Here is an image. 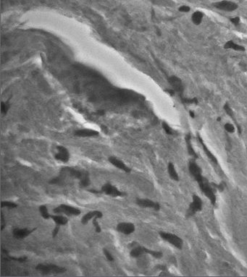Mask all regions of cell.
Here are the masks:
<instances>
[{
	"label": "cell",
	"instance_id": "1",
	"mask_svg": "<svg viewBox=\"0 0 247 277\" xmlns=\"http://www.w3.org/2000/svg\"><path fill=\"white\" fill-rule=\"evenodd\" d=\"M197 182L199 184V187L201 188V191L203 192V193L208 198V199L210 200L212 204L213 205V206H215V203H216V196H215V192H214V190L212 188V184H210L209 182L207 180V179H205L204 177H203L201 180L198 181Z\"/></svg>",
	"mask_w": 247,
	"mask_h": 277
},
{
	"label": "cell",
	"instance_id": "2",
	"mask_svg": "<svg viewBox=\"0 0 247 277\" xmlns=\"http://www.w3.org/2000/svg\"><path fill=\"white\" fill-rule=\"evenodd\" d=\"M36 270L41 271L42 273L45 274H62L67 271L65 267L60 266L55 264H51V263H46V264H39L36 266Z\"/></svg>",
	"mask_w": 247,
	"mask_h": 277
},
{
	"label": "cell",
	"instance_id": "3",
	"mask_svg": "<svg viewBox=\"0 0 247 277\" xmlns=\"http://www.w3.org/2000/svg\"><path fill=\"white\" fill-rule=\"evenodd\" d=\"M159 235L161 236L163 240L165 241L168 242L171 245L175 247L178 249H181L183 247V240L180 238L178 236L175 235L174 234H171V233H168V232H159Z\"/></svg>",
	"mask_w": 247,
	"mask_h": 277
},
{
	"label": "cell",
	"instance_id": "4",
	"mask_svg": "<svg viewBox=\"0 0 247 277\" xmlns=\"http://www.w3.org/2000/svg\"><path fill=\"white\" fill-rule=\"evenodd\" d=\"M54 212L56 214H64L67 216H79L80 210L77 208L68 206L65 204H61L54 209Z\"/></svg>",
	"mask_w": 247,
	"mask_h": 277
},
{
	"label": "cell",
	"instance_id": "5",
	"mask_svg": "<svg viewBox=\"0 0 247 277\" xmlns=\"http://www.w3.org/2000/svg\"><path fill=\"white\" fill-rule=\"evenodd\" d=\"M202 208V200L198 195H193L192 197V202L189 206L187 216L190 217L196 214L198 211H200Z\"/></svg>",
	"mask_w": 247,
	"mask_h": 277
},
{
	"label": "cell",
	"instance_id": "6",
	"mask_svg": "<svg viewBox=\"0 0 247 277\" xmlns=\"http://www.w3.org/2000/svg\"><path fill=\"white\" fill-rule=\"evenodd\" d=\"M102 191L104 193L107 194V195H110V196L114 197H122L125 195V193L122 192V191L119 190L117 187L113 186L112 184H110V183H107V184H104L102 187Z\"/></svg>",
	"mask_w": 247,
	"mask_h": 277
},
{
	"label": "cell",
	"instance_id": "7",
	"mask_svg": "<svg viewBox=\"0 0 247 277\" xmlns=\"http://www.w3.org/2000/svg\"><path fill=\"white\" fill-rule=\"evenodd\" d=\"M213 6L215 8H218V9L223 11H227V12H232V11L236 10L238 7V5L235 2L226 1V0L215 2L213 4Z\"/></svg>",
	"mask_w": 247,
	"mask_h": 277
},
{
	"label": "cell",
	"instance_id": "8",
	"mask_svg": "<svg viewBox=\"0 0 247 277\" xmlns=\"http://www.w3.org/2000/svg\"><path fill=\"white\" fill-rule=\"evenodd\" d=\"M57 153L54 155L56 160L62 161V163H67L70 159V153L68 150L65 147L62 146H58L57 147Z\"/></svg>",
	"mask_w": 247,
	"mask_h": 277
},
{
	"label": "cell",
	"instance_id": "9",
	"mask_svg": "<svg viewBox=\"0 0 247 277\" xmlns=\"http://www.w3.org/2000/svg\"><path fill=\"white\" fill-rule=\"evenodd\" d=\"M168 82L173 90L175 92L181 94L183 91V85L179 77L176 76H171L168 78Z\"/></svg>",
	"mask_w": 247,
	"mask_h": 277
},
{
	"label": "cell",
	"instance_id": "10",
	"mask_svg": "<svg viewBox=\"0 0 247 277\" xmlns=\"http://www.w3.org/2000/svg\"><path fill=\"white\" fill-rule=\"evenodd\" d=\"M136 203L139 206L143 208H149L155 209V210H159L160 209V206L158 203L154 202L149 199H144V198H137Z\"/></svg>",
	"mask_w": 247,
	"mask_h": 277
},
{
	"label": "cell",
	"instance_id": "11",
	"mask_svg": "<svg viewBox=\"0 0 247 277\" xmlns=\"http://www.w3.org/2000/svg\"><path fill=\"white\" fill-rule=\"evenodd\" d=\"M117 232L124 234H131L135 232V225L130 222H122L117 224Z\"/></svg>",
	"mask_w": 247,
	"mask_h": 277
},
{
	"label": "cell",
	"instance_id": "12",
	"mask_svg": "<svg viewBox=\"0 0 247 277\" xmlns=\"http://www.w3.org/2000/svg\"><path fill=\"white\" fill-rule=\"evenodd\" d=\"M189 169L190 173L191 174V175L193 176V178L195 179L196 182L199 181L200 179L203 177L202 174H201L202 172H201V167H199V166L195 161H190Z\"/></svg>",
	"mask_w": 247,
	"mask_h": 277
},
{
	"label": "cell",
	"instance_id": "13",
	"mask_svg": "<svg viewBox=\"0 0 247 277\" xmlns=\"http://www.w3.org/2000/svg\"><path fill=\"white\" fill-rule=\"evenodd\" d=\"M108 160L113 166H115V167L124 171V172H126V173H130V172H131V168L128 167V166L125 165V164H124L121 160L118 159V158H117L116 157L110 156V158H108Z\"/></svg>",
	"mask_w": 247,
	"mask_h": 277
},
{
	"label": "cell",
	"instance_id": "14",
	"mask_svg": "<svg viewBox=\"0 0 247 277\" xmlns=\"http://www.w3.org/2000/svg\"><path fill=\"white\" fill-rule=\"evenodd\" d=\"M103 216V214L99 210H92L90 212L87 213L83 216L81 219V223L83 224H87L89 222L90 220L93 219L94 218H100Z\"/></svg>",
	"mask_w": 247,
	"mask_h": 277
},
{
	"label": "cell",
	"instance_id": "15",
	"mask_svg": "<svg viewBox=\"0 0 247 277\" xmlns=\"http://www.w3.org/2000/svg\"><path fill=\"white\" fill-rule=\"evenodd\" d=\"M36 229H33L31 230L30 229H26V228H24V229H18V228H16V229H14L13 231V236L15 237L16 239H23L25 238L26 237H28L30 234H31L33 231H35Z\"/></svg>",
	"mask_w": 247,
	"mask_h": 277
},
{
	"label": "cell",
	"instance_id": "16",
	"mask_svg": "<svg viewBox=\"0 0 247 277\" xmlns=\"http://www.w3.org/2000/svg\"><path fill=\"white\" fill-rule=\"evenodd\" d=\"M99 135V133L96 130H91V129H81V130H76L75 132V135L82 138H88V137H94Z\"/></svg>",
	"mask_w": 247,
	"mask_h": 277
},
{
	"label": "cell",
	"instance_id": "17",
	"mask_svg": "<svg viewBox=\"0 0 247 277\" xmlns=\"http://www.w3.org/2000/svg\"><path fill=\"white\" fill-rule=\"evenodd\" d=\"M198 140H199V142L201 143V145L202 146V147H203V149H204V153H206V155L207 156V157H208L210 159V161H212V162H213V163H215V164H218V159L216 158V157L214 156L212 153V152L210 151V150H209V148H207V146H206L205 144L204 143V141H203V140H202V138H201V137L199 136V135H198Z\"/></svg>",
	"mask_w": 247,
	"mask_h": 277
},
{
	"label": "cell",
	"instance_id": "18",
	"mask_svg": "<svg viewBox=\"0 0 247 277\" xmlns=\"http://www.w3.org/2000/svg\"><path fill=\"white\" fill-rule=\"evenodd\" d=\"M185 142H186V146H187V149H188V153L190 156H191L192 157L195 158H198L197 154L196 153V152L194 151V149L193 148V146H192L191 144V134L189 133L187 134L186 136H185Z\"/></svg>",
	"mask_w": 247,
	"mask_h": 277
},
{
	"label": "cell",
	"instance_id": "19",
	"mask_svg": "<svg viewBox=\"0 0 247 277\" xmlns=\"http://www.w3.org/2000/svg\"><path fill=\"white\" fill-rule=\"evenodd\" d=\"M144 254H147V248L142 246L134 248L130 252L131 256L133 258H139Z\"/></svg>",
	"mask_w": 247,
	"mask_h": 277
},
{
	"label": "cell",
	"instance_id": "20",
	"mask_svg": "<svg viewBox=\"0 0 247 277\" xmlns=\"http://www.w3.org/2000/svg\"><path fill=\"white\" fill-rule=\"evenodd\" d=\"M224 48L226 49H233L236 50V51H245V48L244 47L241 45H238L237 43H234L232 41H228L226 42L225 43L224 45Z\"/></svg>",
	"mask_w": 247,
	"mask_h": 277
},
{
	"label": "cell",
	"instance_id": "21",
	"mask_svg": "<svg viewBox=\"0 0 247 277\" xmlns=\"http://www.w3.org/2000/svg\"><path fill=\"white\" fill-rule=\"evenodd\" d=\"M51 218L56 223V224L66 225L68 222V219L64 216L61 215H51Z\"/></svg>",
	"mask_w": 247,
	"mask_h": 277
},
{
	"label": "cell",
	"instance_id": "22",
	"mask_svg": "<svg viewBox=\"0 0 247 277\" xmlns=\"http://www.w3.org/2000/svg\"><path fill=\"white\" fill-rule=\"evenodd\" d=\"M224 109H225V111H226V113L228 114V116L230 117L231 118V119H233V121H234L235 124H236V127H237V129H238V133L241 134V127H240V126L238 125V123H237L236 120V119H235V117H233V110L231 109V108H230V106H229V104H225V105H224Z\"/></svg>",
	"mask_w": 247,
	"mask_h": 277
},
{
	"label": "cell",
	"instance_id": "23",
	"mask_svg": "<svg viewBox=\"0 0 247 277\" xmlns=\"http://www.w3.org/2000/svg\"><path fill=\"white\" fill-rule=\"evenodd\" d=\"M167 170H168V173L170 178L173 179L175 181H178L179 180V176H178V173H177L175 169V166L173 163H169L168 166H167Z\"/></svg>",
	"mask_w": 247,
	"mask_h": 277
},
{
	"label": "cell",
	"instance_id": "24",
	"mask_svg": "<svg viewBox=\"0 0 247 277\" xmlns=\"http://www.w3.org/2000/svg\"><path fill=\"white\" fill-rule=\"evenodd\" d=\"M203 17H204V15H203V13L201 12H200V11H196L192 15V22H193L195 25H199V24H201V21H202Z\"/></svg>",
	"mask_w": 247,
	"mask_h": 277
},
{
	"label": "cell",
	"instance_id": "25",
	"mask_svg": "<svg viewBox=\"0 0 247 277\" xmlns=\"http://www.w3.org/2000/svg\"><path fill=\"white\" fill-rule=\"evenodd\" d=\"M90 183H91V181H90L89 174H88V172H86L84 174L83 177L79 180V184L82 187H86L89 186Z\"/></svg>",
	"mask_w": 247,
	"mask_h": 277
},
{
	"label": "cell",
	"instance_id": "26",
	"mask_svg": "<svg viewBox=\"0 0 247 277\" xmlns=\"http://www.w3.org/2000/svg\"><path fill=\"white\" fill-rule=\"evenodd\" d=\"M39 212H40L41 215L42 216L44 219H49L51 218V214H50L48 211V209L46 206H41L39 208Z\"/></svg>",
	"mask_w": 247,
	"mask_h": 277
},
{
	"label": "cell",
	"instance_id": "27",
	"mask_svg": "<svg viewBox=\"0 0 247 277\" xmlns=\"http://www.w3.org/2000/svg\"><path fill=\"white\" fill-rule=\"evenodd\" d=\"M181 98V101L183 104H198V99L196 98H193V99H185V98Z\"/></svg>",
	"mask_w": 247,
	"mask_h": 277
},
{
	"label": "cell",
	"instance_id": "28",
	"mask_svg": "<svg viewBox=\"0 0 247 277\" xmlns=\"http://www.w3.org/2000/svg\"><path fill=\"white\" fill-rule=\"evenodd\" d=\"M1 206L2 207H7L9 208H15L17 206V205L16 203H13V202H10V201H2L1 203Z\"/></svg>",
	"mask_w": 247,
	"mask_h": 277
},
{
	"label": "cell",
	"instance_id": "29",
	"mask_svg": "<svg viewBox=\"0 0 247 277\" xmlns=\"http://www.w3.org/2000/svg\"><path fill=\"white\" fill-rule=\"evenodd\" d=\"M224 128L228 133H233L235 132V127L234 125H233L230 123H226V125H224Z\"/></svg>",
	"mask_w": 247,
	"mask_h": 277
},
{
	"label": "cell",
	"instance_id": "30",
	"mask_svg": "<svg viewBox=\"0 0 247 277\" xmlns=\"http://www.w3.org/2000/svg\"><path fill=\"white\" fill-rule=\"evenodd\" d=\"M97 219H98V218H93L92 223H93V225L94 226L95 229H96V232H97V233H99V232H102V229H101V226H100V225H99V222H98Z\"/></svg>",
	"mask_w": 247,
	"mask_h": 277
},
{
	"label": "cell",
	"instance_id": "31",
	"mask_svg": "<svg viewBox=\"0 0 247 277\" xmlns=\"http://www.w3.org/2000/svg\"><path fill=\"white\" fill-rule=\"evenodd\" d=\"M162 127H163L164 130L165 131V133L167 134V135H173V131H172L171 128H170V126H169L165 122H163V123H162Z\"/></svg>",
	"mask_w": 247,
	"mask_h": 277
},
{
	"label": "cell",
	"instance_id": "32",
	"mask_svg": "<svg viewBox=\"0 0 247 277\" xmlns=\"http://www.w3.org/2000/svg\"><path fill=\"white\" fill-rule=\"evenodd\" d=\"M103 252H104V256H105V257H106V258H107V260H109V261L112 262L113 260H114V258L112 257V254L110 253V252H109V251L107 250L106 248H103Z\"/></svg>",
	"mask_w": 247,
	"mask_h": 277
},
{
	"label": "cell",
	"instance_id": "33",
	"mask_svg": "<svg viewBox=\"0 0 247 277\" xmlns=\"http://www.w3.org/2000/svg\"><path fill=\"white\" fill-rule=\"evenodd\" d=\"M1 109H2V113L6 115L8 109H9V104H8L7 102L6 103L2 102V105H1Z\"/></svg>",
	"mask_w": 247,
	"mask_h": 277
},
{
	"label": "cell",
	"instance_id": "34",
	"mask_svg": "<svg viewBox=\"0 0 247 277\" xmlns=\"http://www.w3.org/2000/svg\"><path fill=\"white\" fill-rule=\"evenodd\" d=\"M9 260H15V261H18V262H25V260H27V257H20V258H15V257H11V256H9Z\"/></svg>",
	"mask_w": 247,
	"mask_h": 277
},
{
	"label": "cell",
	"instance_id": "35",
	"mask_svg": "<svg viewBox=\"0 0 247 277\" xmlns=\"http://www.w3.org/2000/svg\"><path fill=\"white\" fill-rule=\"evenodd\" d=\"M230 22H231L232 23H233V25H239L240 21H241V20H240V17H231V18L230 19Z\"/></svg>",
	"mask_w": 247,
	"mask_h": 277
},
{
	"label": "cell",
	"instance_id": "36",
	"mask_svg": "<svg viewBox=\"0 0 247 277\" xmlns=\"http://www.w3.org/2000/svg\"><path fill=\"white\" fill-rule=\"evenodd\" d=\"M190 9L191 8L189 7L186 6V5H183V6L180 7L178 10H179L180 12H181V13H188V12L190 11Z\"/></svg>",
	"mask_w": 247,
	"mask_h": 277
},
{
	"label": "cell",
	"instance_id": "37",
	"mask_svg": "<svg viewBox=\"0 0 247 277\" xmlns=\"http://www.w3.org/2000/svg\"><path fill=\"white\" fill-rule=\"evenodd\" d=\"M5 225H6V223H5V218H4L3 214H1V230H3Z\"/></svg>",
	"mask_w": 247,
	"mask_h": 277
},
{
	"label": "cell",
	"instance_id": "38",
	"mask_svg": "<svg viewBox=\"0 0 247 277\" xmlns=\"http://www.w3.org/2000/svg\"><path fill=\"white\" fill-rule=\"evenodd\" d=\"M60 225L57 224V226H55V228H54V230H53V232H52V236L54 237H55L56 236H57V234H58L59 229H60Z\"/></svg>",
	"mask_w": 247,
	"mask_h": 277
},
{
	"label": "cell",
	"instance_id": "39",
	"mask_svg": "<svg viewBox=\"0 0 247 277\" xmlns=\"http://www.w3.org/2000/svg\"><path fill=\"white\" fill-rule=\"evenodd\" d=\"M101 128H102V130H103V132H104V133H107V132H108V130H107V127H106V126H104V125L101 126Z\"/></svg>",
	"mask_w": 247,
	"mask_h": 277
},
{
	"label": "cell",
	"instance_id": "40",
	"mask_svg": "<svg viewBox=\"0 0 247 277\" xmlns=\"http://www.w3.org/2000/svg\"><path fill=\"white\" fill-rule=\"evenodd\" d=\"M189 114H190V116L191 117V118H194L195 117V114L193 113V112H191V111H190V112H189Z\"/></svg>",
	"mask_w": 247,
	"mask_h": 277
},
{
	"label": "cell",
	"instance_id": "41",
	"mask_svg": "<svg viewBox=\"0 0 247 277\" xmlns=\"http://www.w3.org/2000/svg\"><path fill=\"white\" fill-rule=\"evenodd\" d=\"M217 120H218V122H220V117H218V119H217Z\"/></svg>",
	"mask_w": 247,
	"mask_h": 277
}]
</instances>
